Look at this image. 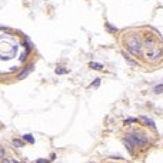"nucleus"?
<instances>
[{
  "label": "nucleus",
  "mask_w": 163,
  "mask_h": 163,
  "mask_svg": "<svg viewBox=\"0 0 163 163\" xmlns=\"http://www.w3.org/2000/svg\"><path fill=\"white\" fill-rule=\"evenodd\" d=\"M142 46H143V44L140 43V40H139L137 37H130L127 40V43H126L127 50L132 54H135V56H137V54L142 53Z\"/></svg>",
  "instance_id": "obj_1"
},
{
  "label": "nucleus",
  "mask_w": 163,
  "mask_h": 163,
  "mask_svg": "<svg viewBox=\"0 0 163 163\" xmlns=\"http://www.w3.org/2000/svg\"><path fill=\"white\" fill-rule=\"evenodd\" d=\"M126 139H129L132 143H133V144H137V146H144V144L147 143V137H144V136L136 133V132L129 133L127 136H126Z\"/></svg>",
  "instance_id": "obj_2"
},
{
  "label": "nucleus",
  "mask_w": 163,
  "mask_h": 163,
  "mask_svg": "<svg viewBox=\"0 0 163 163\" xmlns=\"http://www.w3.org/2000/svg\"><path fill=\"white\" fill-rule=\"evenodd\" d=\"M160 54H162V50L159 49V47H155V49L149 50V52L144 54V57H146V59H149V60H156V59H159V57H160Z\"/></svg>",
  "instance_id": "obj_3"
},
{
  "label": "nucleus",
  "mask_w": 163,
  "mask_h": 163,
  "mask_svg": "<svg viewBox=\"0 0 163 163\" xmlns=\"http://www.w3.org/2000/svg\"><path fill=\"white\" fill-rule=\"evenodd\" d=\"M33 70H34V66H33V65H30L29 67H26L25 70L22 72V73H19V74H17V80H22V79H25V77H27V76H29V74L32 73Z\"/></svg>",
  "instance_id": "obj_4"
},
{
  "label": "nucleus",
  "mask_w": 163,
  "mask_h": 163,
  "mask_svg": "<svg viewBox=\"0 0 163 163\" xmlns=\"http://www.w3.org/2000/svg\"><path fill=\"white\" fill-rule=\"evenodd\" d=\"M155 44H156V40H155V39H152V36H150V34H147L146 37H144L143 46H146V47H153Z\"/></svg>",
  "instance_id": "obj_5"
},
{
  "label": "nucleus",
  "mask_w": 163,
  "mask_h": 163,
  "mask_svg": "<svg viewBox=\"0 0 163 163\" xmlns=\"http://www.w3.org/2000/svg\"><path fill=\"white\" fill-rule=\"evenodd\" d=\"M140 122H143V123H144V125H146V126H150V127H152V129H155V127H156V126H155V123H153V122H152V120H150V119H147V117H144V116H142V117H140Z\"/></svg>",
  "instance_id": "obj_6"
},
{
  "label": "nucleus",
  "mask_w": 163,
  "mask_h": 163,
  "mask_svg": "<svg viewBox=\"0 0 163 163\" xmlns=\"http://www.w3.org/2000/svg\"><path fill=\"white\" fill-rule=\"evenodd\" d=\"M123 143L126 144V147H127V150H129L130 153H133V152H135V144L132 143V142L129 140V139H125V140H123Z\"/></svg>",
  "instance_id": "obj_7"
},
{
  "label": "nucleus",
  "mask_w": 163,
  "mask_h": 163,
  "mask_svg": "<svg viewBox=\"0 0 163 163\" xmlns=\"http://www.w3.org/2000/svg\"><path fill=\"white\" fill-rule=\"evenodd\" d=\"M89 66H90L92 69H96V70H102V69H103V66H102V65H99V63H95V62H92Z\"/></svg>",
  "instance_id": "obj_8"
},
{
  "label": "nucleus",
  "mask_w": 163,
  "mask_h": 163,
  "mask_svg": "<svg viewBox=\"0 0 163 163\" xmlns=\"http://www.w3.org/2000/svg\"><path fill=\"white\" fill-rule=\"evenodd\" d=\"M23 140L29 142V143H34V139H33L32 135H25V136H23Z\"/></svg>",
  "instance_id": "obj_9"
},
{
  "label": "nucleus",
  "mask_w": 163,
  "mask_h": 163,
  "mask_svg": "<svg viewBox=\"0 0 163 163\" xmlns=\"http://www.w3.org/2000/svg\"><path fill=\"white\" fill-rule=\"evenodd\" d=\"M56 73L57 74H66V73H69V70H66V69H63V67H57Z\"/></svg>",
  "instance_id": "obj_10"
},
{
  "label": "nucleus",
  "mask_w": 163,
  "mask_h": 163,
  "mask_svg": "<svg viewBox=\"0 0 163 163\" xmlns=\"http://www.w3.org/2000/svg\"><path fill=\"white\" fill-rule=\"evenodd\" d=\"M13 144H14L16 147H23V144H25V143H23V140H17V139H14V140H13Z\"/></svg>",
  "instance_id": "obj_11"
},
{
  "label": "nucleus",
  "mask_w": 163,
  "mask_h": 163,
  "mask_svg": "<svg viewBox=\"0 0 163 163\" xmlns=\"http://www.w3.org/2000/svg\"><path fill=\"white\" fill-rule=\"evenodd\" d=\"M162 92H163V84H158V86L155 87V93L159 95V93H162Z\"/></svg>",
  "instance_id": "obj_12"
},
{
  "label": "nucleus",
  "mask_w": 163,
  "mask_h": 163,
  "mask_svg": "<svg viewBox=\"0 0 163 163\" xmlns=\"http://www.w3.org/2000/svg\"><path fill=\"white\" fill-rule=\"evenodd\" d=\"M99 84H100V79H96V80H95V83L90 84V87H92V86H93V87H97Z\"/></svg>",
  "instance_id": "obj_13"
},
{
  "label": "nucleus",
  "mask_w": 163,
  "mask_h": 163,
  "mask_svg": "<svg viewBox=\"0 0 163 163\" xmlns=\"http://www.w3.org/2000/svg\"><path fill=\"white\" fill-rule=\"evenodd\" d=\"M0 163H11V159H0Z\"/></svg>",
  "instance_id": "obj_14"
},
{
  "label": "nucleus",
  "mask_w": 163,
  "mask_h": 163,
  "mask_svg": "<svg viewBox=\"0 0 163 163\" xmlns=\"http://www.w3.org/2000/svg\"><path fill=\"white\" fill-rule=\"evenodd\" d=\"M36 163H49V160H47V159H39Z\"/></svg>",
  "instance_id": "obj_15"
},
{
  "label": "nucleus",
  "mask_w": 163,
  "mask_h": 163,
  "mask_svg": "<svg viewBox=\"0 0 163 163\" xmlns=\"http://www.w3.org/2000/svg\"><path fill=\"white\" fill-rule=\"evenodd\" d=\"M106 26H107V29H109V30H112V32H116V27H112L110 25H109V23H107Z\"/></svg>",
  "instance_id": "obj_16"
},
{
  "label": "nucleus",
  "mask_w": 163,
  "mask_h": 163,
  "mask_svg": "<svg viewBox=\"0 0 163 163\" xmlns=\"http://www.w3.org/2000/svg\"><path fill=\"white\" fill-rule=\"evenodd\" d=\"M3 158H4V150L0 147V159H3Z\"/></svg>",
  "instance_id": "obj_17"
},
{
  "label": "nucleus",
  "mask_w": 163,
  "mask_h": 163,
  "mask_svg": "<svg viewBox=\"0 0 163 163\" xmlns=\"http://www.w3.org/2000/svg\"><path fill=\"white\" fill-rule=\"evenodd\" d=\"M11 163H20V162H17V160H14V159H11Z\"/></svg>",
  "instance_id": "obj_18"
}]
</instances>
